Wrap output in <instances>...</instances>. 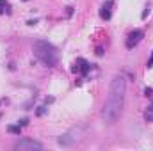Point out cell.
Masks as SVG:
<instances>
[{"label":"cell","mask_w":153,"mask_h":151,"mask_svg":"<svg viewBox=\"0 0 153 151\" xmlns=\"http://www.w3.org/2000/svg\"><path fill=\"white\" fill-rule=\"evenodd\" d=\"M125 94H126V80L123 75H116L111 80L109 93H107V98L102 109V117L105 123L112 124L119 119L123 107H125Z\"/></svg>","instance_id":"obj_1"},{"label":"cell","mask_w":153,"mask_h":151,"mask_svg":"<svg viewBox=\"0 0 153 151\" xmlns=\"http://www.w3.org/2000/svg\"><path fill=\"white\" fill-rule=\"evenodd\" d=\"M34 55H36V59L39 62H43L48 68H53L57 64V59H59L55 46L50 44L48 41H43V39H39V41L34 43Z\"/></svg>","instance_id":"obj_2"},{"label":"cell","mask_w":153,"mask_h":151,"mask_svg":"<svg viewBox=\"0 0 153 151\" xmlns=\"http://www.w3.org/2000/svg\"><path fill=\"white\" fill-rule=\"evenodd\" d=\"M14 150L18 151H34V150H43V144L32 139H22L14 144Z\"/></svg>","instance_id":"obj_3"},{"label":"cell","mask_w":153,"mask_h":151,"mask_svg":"<svg viewBox=\"0 0 153 151\" xmlns=\"http://www.w3.org/2000/svg\"><path fill=\"white\" fill-rule=\"evenodd\" d=\"M143 39V30H134V32H130L128 34V38H126V48L128 50H132L134 46H137L139 44V41Z\"/></svg>","instance_id":"obj_4"},{"label":"cell","mask_w":153,"mask_h":151,"mask_svg":"<svg viewBox=\"0 0 153 151\" xmlns=\"http://www.w3.org/2000/svg\"><path fill=\"white\" fill-rule=\"evenodd\" d=\"M89 70H91V66H89V62L85 59H78L75 62V68H73V71H80L82 75H87Z\"/></svg>","instance_id":"obj_5"},{"label":"cell","mask_w":153,"mask_h":151,"mask_svg":"<svg viewBox=\"0 0 153 151\" xmlns=\"http://www.w3.org/2000/svg\"><path fill=\"white\" fill-rule=\"evenodd\" d=\"M100 16H102L103 20H111V16H112V2H107V4L102 7Z\"/></svg>","instance_id":"obj_6"},{"label":"cell","mask_w":153,"mask_h":151,"mask_svg":"<svg viewBox=\"0 0 153 151\" xmlns=\"http://www.w3.org/2000/svg\"><path fill=\"white\" fill-rule=\"evenodd\" d=\"M57 142H59V146H71L73 144V139L70 135H62V137L57 139Z\"/></svg>","instance_id":"obj_7"},{"label":"cell","mask_w":153,"mask_h":151,"mask_svg":"<svg viewBox=\"0 0 153 151\" xmlns=\"http://www.w3.org/2000/svg\"><path fill=\"white\" fill-rule=\"evenodd\" d=\"M4 13H9V4L5 0H0V14H4Z\"/></svg>","instance_id":"obj_8"},{"label":"cell","mask_w":153,"mask_h":151,"mask_svg":"<svg viewBox=\"0 0 153 151\" xmlns=\"http://www.w3.org/2000/svg\"><path fill=\"white\" fill-rule=\"evenodd\" d=\"M144 119H146L148 123H153V107H150V109L144 112Z\"/></svg>","instance_id":"obj_9"},{"label":"cell","mask_w":153,"mask_h":151,"mask_svg":"<svg viewBox=\"0 0 153 151\" xmlns=\"http://www.w3.org/2000/svg\"><path fill=\"white\" fill-rule=\"evenodd\" d=\"M7 130H9L11 133H20V124H18V126H9Z\"/></svg>","instance_id":"obj_10"},{"label":"cell","mask_w":153,"mask_h":151,"mask_svg":"<svg viewBox=\"0 0 153 151\" xmlns=\"http://www.w3.org/2000/svg\"><path fill=\"white\" fill-rule=\"evenodd\" d=\"M153 66V53H152V57H150V61H148V68H152Z\"/></svg>","instance_id":"obj_11"},{"label":"cell","mask_w":153,"mask_h":151,"mask_svg":"<svg viewBox=\"0 0 153 151\" xmlns=\"http://www.w3.org/2000/svg\"><path fill=\"white\" fill-rule=\"evenodd\" d=\"M144 93H146V96H152V93H153V91H152V89H150V87H148V89H146Z\"/></svg>","instance_id":"obj_12"}]
</instances>
